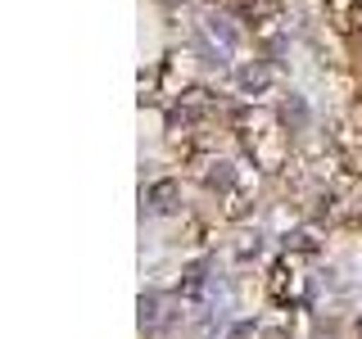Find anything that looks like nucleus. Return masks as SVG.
<instances>
[{
  "mask_svg": "<svg viewBox=\"0 0 362 339\" xmlns=\"http://www.w3.org/2000/svg\"><path fill=\"white\" fill-rule=\"evenodd\" d=\"M177 199H181L177 181H158V186H150V208H154V213H173Z\"/></svg>",
  "mask_w": 362,
  "mask_h": 339,
  "instance_id": "1",
  "label": "nucleus"
}]
</instances>
